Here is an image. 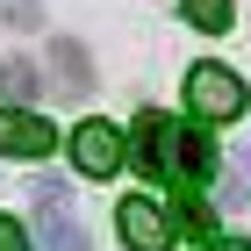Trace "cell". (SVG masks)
<instances>
[{
	"label": "cell",
	"mask_w": 251,
	"mask_h": 251,
	"mask_svg": "<svg viewBox=\"0 0 251 251\" xmlns=\"http://www.w3.org/2000/svg\"><path fill=\"white\" fill-rule=\"evenodd\" d=\"M223 208H251V151H230L223 158Z\"/></svg>",
	"instance_id": "obj_9"
},
{
	"label": "cell",
	"mask_w": 251,
	"mask_h": 251,
	"mask_svg": "<svg viewBox=\"0 0 251 251\" xmlns=\"http://www.w3.org/2000/svg\"><path fill=\"white\" fill-rule=\"evenodd\" d=\"M0 251H29V230H22V223H7V215H0Z\"/></svg>",
	"instance_id": "obj_12"
},
{
	"label": "cell",
	"mask_w": 251,
	"mask_h": 251,
	"mask_svg": "<svg viewBox=\"0 0 251 251\" xmlns=\"http://www.w3.org/2000/svg\"><path fill=\"white\" fill-rule=\"evenodd\" d=\"M7 22H15V29H36L43 7H36V0H7Z\"/></svg>",
	"instance_id": "obj_11"
},
{
	"label": "cell",
	"mask_w": 251,
	"mask_h": 251,
	"mask_svg": "<svg viewBox=\"0 0 251 251\" xmlns=\"http://www.w3.org/2000/svg\"><path fill=\"white\" fill-rule=\"evenodd\" d=\"M50 72H58V94H65V100H86V86H94V65H86V43L58 36V43H50Z\"/></svg>",
	"instance_id": "obj_7"
},
{
	"label": "cell",
	"mask_w": 251,
	"mask_h": 251,
	"mask_svg": "<svg viewBox=\"0 0 251 251\" xmlns=\"http://www.w3.org/2000/svg\"><path fill=\"white\" fill-rule=\"evenodd\" d=\"M0 94H7V108H22V100L43 94V72L29 58H0Z\"/></svg>",
	"instance_id": "obj_8"
},
{
	"label": "cell",
	"mask_w": 251,
	"mask_h": 251,
	"mask_svg": "<svg viewBox=\"0 0 251 251\" xmlns=\"http://www.w3.org/2000/svg\"><path fill=\"white\" fill-rule=\"evenodd\" d=\"M201 251H251V244H244V237H208Z\"/></svg>",
	"instance_id": "obj_13"
},
{
	"label": "cell",
	"mask_w": 251,
	"mask_h": 251,
	"mask_svg": "<svg viewBox=\"0 0 251 251\" xmlns=\"http://www.w3.org/2000/svg\"><path fill=\"white\" fill-rule=\"evenodd\" d=\"M179 15H187L194 29H208V36H223V29L237 22V7H230V0H179Z\"/></svg>",
	"instance_id": "obj_10"
},
{
	"label": "cell",
	"mask_w": 251,
	"mask_h": 251,
	"mask_svg": "<svg viewBox=\"0 0 251 251\" xmlns=\"http://www.w3.org/2000/svg\"><path fill=\"white\" fill-rule=\"evenodd\" d=\"M72 165L86 179H108L129 165V144H122V129H108V122H79L72 129Z\"/></svg>",
	"instance_id": "obj_5"
},
{
	"label": "cell",
	"mask_w": 251,
	"mask_h": 251,
	"mask_svg": "<svg viewBox=\"0 0 251 251\" xmlns=\"http://www.w3.org/2000/svg\"><path fill=\"white\" fill-rule=\"evenodd\" d=\"M187 108H194V122L244 115V79H237L230 65H194V72H187Z\"/></svg>",
	"instance_id": "obj_2"
},
{
	"label": "cell",
	"mask_w": 251,
	"mask_h": 251,
	"mask_svg": "<svg viewBox=\"0 0 251 251\" xmlns=\"http://www.w3.org/2000/svg\"><path fill=\"white\" fill-rule=\"evenodd\" d=\"M58 151V129L29 108H0V158H50Z\"/></svg>",
	"instance_id": "obj_6"
},
{
	"label": "cell",
	"mask_w": 251,
	"mask_h": 251,
	"mask_svg": "<svg viewBox=\"0 0 251 251\" xmlns=\"http://www.w3.org/2000/svg\"><path fill=\"white\" fill-rule=\"evenodd\" d=\"M115 223H122V244L129 251H173V237H179V215L158 208L151 194H129L115 208Z\"/></svg>",
	"instance_id": "obj_3"
},
{
	"label": "cell",
	"mask_w": 251,
	"mask_h": 251,
	"mask_svg": "<svg viewBox=\"0 0 251 251\" xmlns=\"http://www.w3.org/2000/svg\"><path fill=\"white\" fill-rule=\"evenodd\" d=\"M29 201H36V215H43V244L50 251H86V230H79V215H72V187H65V179L43 173L36 187H29Z\"/></svg>",
	"instance_id": "obj_4"
},
{
	"label": "cell",
	"mask_w": 251,
	"mask_h": 251,
	"mask_svg": "<svg viewBox=\"0 0 251 251\" xmlns=\"http://www.w3.org/2000/svg\"><path fill=\"white\" fill-rule=\"evenodd\" d=\"M129 158H136V173H151L165 179V187H201V179H215V122H173V115H158V108H144L129 129Z\"/></svg>",
	"instance_id": "obj_1"
}]
</instances>
